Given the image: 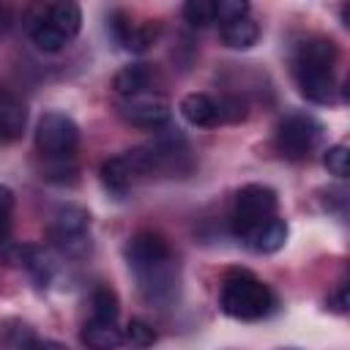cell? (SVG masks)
Returning a JSON list of instances; mask_svg holds the SVG:
<instances>
[{"label": "cell", "instance_id": "23", "mask_svg": "<svg viewBox=\"0 0 350 350\" xmlns=\"http://www.w3.org/2000/svg\"><path fill=\"white\" fill-rule=\"evenodd\" d=\"M11 211H14V194L8 186H0V246L11 238Z\"/></svg>", "mask_w": 350, "mask_h": 350}, {"label": "cell", "instance_id": "6", "mask_svg": "<svg viewBox=\"0 0 350 350\" xmlns=\"http://www.w3.org/2000/svg\"><path fill=\"white\" fill-rule=\"evenodd\" d=\"M79 145V129L66 112H44L36 126V148L46 159H71Z\"/></svg>", "mask_w": 350, "mask_h": 350}, {"label": "cell", "instance_id": "22", "mask_svg": "<svg viewBox=\"0 0 350 350\" xmlns=\"http://www.w3.org/2000/svg\"><path fill=\"white\" fill-rule=\"evenodd\" d=\"M323 164H325V170L331 172V175H336V178H347V172H350V153H347V145H331L328 150H325V156H323Z\"/></svg>", "mask_w": 350, "mask_h": 350}, {"label": "cell", "instance_id": "11", "mask_svg": "<svg viewBox=\"0 0 350 350\" xmlns=\"http://www.w3.org/2000/svg\"><path fill=\"white\" fill-rule=\"evenodd\" d=\"M66 44L79 33L82 27V11L77 3H52V5H44V11L38 14Z\"/></svg>", "mask_w": 350, "mask_h": 350}, {"label": "cell", "instance_id": "18", "mask_svg": "<svg viewBox=\"0 0 350 350\" xmlns=\"http://www.w3.org/2000/svg\"><path fill=\"white\" fill-rule=\"evenodd\" d=\"M101 180H104V186H107L109 191H115V194L129 191V186L134 183V175H131V170H129L123 153H120V156H112V159H107V161L101 164Z\"/></svg>", "mask_w": 350, "mask_h": 350}, {"label": "cell", "instance_id": "9", "mask_svg": "<svg viewBox=\"0 0 350 350\" xmlns=\"http://www.w3.org/2000/svg\"><path fill=\"white\" fill-rule=\"evenodd\" d=\"M25 123H27L25 104L5 85H0V145L16 142L25 131Z\"/></svg>", "mask_w": 350, "mask_h": 350}, {"label": "cell", "instance_id": "12", "mask_svg": "<svg viewBox=\"0 0 350 350\" xmlns=\"http://www.w3.org/2000/svg\"><path fill=\"white\" fill-rule=\"evenodd\" d=\"M180 115L186 123L197 129H213L221 123L219 118V104L208 93H189L180 98Z\"/></svg>", "mask_w": 350, "mask_h": 350}, {"label": "cell", "instance_id": "17", "mask_svg": "<svg viewBox=\"0 0 350 350\" xmlns=\"http://www.w3.org/2000/svg\"><path fill=\"white\" fill-rule=\"evenodd\" d=\"M90 312L93 317L90 320H98V323H115L118 314H120V301H118V293L109 287V284H98L90 295Z\"/></svg>", "mask_w": 350, "mask_h": 350}, {"label": "cell", "instance_id": "25", "mask_svg": "<svg viewBox=\"0 0 350 350\" xmlns=\"http://www.w3.org/2000/svg\"><path fill=\"white\" fill-rule=\"evenodd\" d=\"M216 104H219V118L227 120V123H238V120L246 118V101L241 96H227Z\"/></svg>", "mask_w": 350, "mask_h": 350}, {"label": "cell", "instance_id": "7", "mask_svg": "<svg viewBox=\"0 0 350 350\" xmlns=\"http://www.w3.org/2000/svg\"><path fill=\"white\" fill-rule=\"evenodd\" d=\"M52 241L60 252L79 257L90 249V213L82 205H63L52 219Z\"/></svg>", "mask_w": 350, "mask_h": 350}, {"label": "cell", "instance_id": "28", "mask_svg": "<svg viewBox=\"0 0 350 350\" xmlns=\"http://www.w3.org/2000/svg\"><path fill=\"white\" fill-rule=\"evenodd\" d=\"M5 27H8V8L0 3V33H3Z\"/></svg>", "mask_w": 350, "mask_h": 350}, {"label": "cell", "instance_id": "15", "mask_svg": "<svg viewBox=\"0 0 350 350\" xmlns=\"http://www.w3.org/2000/svg\"><path fill=\"white\" fill-rule=\"evenodd\" d=\"M246 241H249V246H252L254 252H260V254H273V252H279V249L284 246V241H287V221L279 219V216H273V219H268L262 227H257Z\"/></svg>", "mask_w": 350, "mask_h": 350}, {"label": "cell", "instance_id": "4", "mask_svg": "<svg viewBox=\"0 0 350 350\" xmlns=\"http://www.w3.org/2000/svg\"><path fill=\"white\" fill-rule=\"evenodd\" d=\"M276 191L271 186L262 183H249L235 194V205H232V216H230V227L238 238H249L257 227H262L268 219L276 216Z\"/></svg>", "mask_w": 350, "mask_h": 350}, {"label": "cell", "instance_id": "2", "mask_svg": "<svg viewBox=\"0 0 350 350\" xmlns=\"http://www.w3.org/2000/svg\"><path fill=\"white\" fill-rule=\"evenodd\" d=\"M336 46L331 38L312 36L298 44L293 57V71L298 90L314 104H331L336 98V79H334Z\"/></svg>", "mask_w": 350, "mask_h": 350}, {"label": "cell", "instance_id": "26", "mask_svg": "<svg viewBox=\"0 0 350 350\" xmlns=\"http://www.w3.org/2000/svg\"><path fill=\"white\" fill-rule=\"evenodd\" d=\"M331 306H334L336 312H345V309H347V287H345V284H342L339 293L331 298Z\"/></svg>", "mask_w": 350, "mask_h": 350}, {"label": "cell", "instance_id": "14", "mask_svg": "<svg viewBox=\"0 0 350 350\" xmlns=\"http://www.w3.org/2000/svg\"><path fill=\"white\" fill-rule=\"evenodd\" d=\"M82 345L88 350H118L123 345V331L115 323H98V320H88L82 325L79 334Z\"/></svg>", "mask_w": 350, "mask_h": 350}, {"label": "cell", "instance_id": "13", "mask_svg": "<svg viewBox=\"0 0 350 350\" xmlns=\"http://www.w3.org/2000/svg\"><path fill=\"white\" fill-rule=\"evenodd\" d=\"M153 77H156V71H153L148 63H131V66H123V68L112 77V90H115L118 96L129 98V96L153 90V88H150Z\"/></svg>", "mask_w": 350, "mask_h": 350}, {"label": "cell", "instance_id": "21", "mask_svg": "<svg viewBox=\"0 0 350 350\" xmlns=\"http://www.w3.org/2000/svg\"><path fill=\"white\" fill-rule=\"evenodd\" d=\"M183 16L191 27H208L216 22V0H189L183 5Z\"/></svg>", "mask_w": 350, "mask_h": 350}, {"label": "cell", "instance_id": "8", "mask_svg": "<svg viewBox=\"0 0 350 350\" xmlns=\"http://www.w3.org/2000/svg\"><path fill=\"white\" fill-rule=\"evenodd\" d=\"M120 115L126 123H131L137 129L156 131V129H164L170 123V101L159 90H145V93L123 98Z\"/></svg>", "mask_w": 350, "mask_h": 350}, {"label": "cell", "instance_id": "10", "mask_svg": "<svg viewBox=\"0 0 350 350\" xmlns=\"http://www.w3.org/2000/svg\"><path fill=\"white\" fill-rule=\"evenodd\" d=\"M112 36L118 44H123V49L129 52H145L153 38H156V30L150 25H139V22H131L123 11H115L112 14Z\"/></svg>", "mask_w": 350, "mask_h": 350}, {"label": "cell", "instance_id": "3", "mask_svg": "<svg viewBox=\"0 0 350 350\" xmlns=\"http://www.w3.org/2000/svg\"><path fill=\"white\" fill-rule=\"evenodd\" d=\"M219 306L235 320H260L276 306V295L249 271H232L221 282Z\"/></svg>", "mask_w": 350, "mask_h": 350}, {"label": "cell", "instance_id": "20", "mask_svg": "<svg viewBox=\"0 0 350 350\" xmlns=\"http://www.w3.org/2000/svg\"><path fill=\"white\" fill-rule=\"evenodd\" d=\"M153 342H156V331H153L150 323H145V320H139V317L129 320V325H126V331H123V345H129V347H134V350H145V347H150Z\"/></svg>", "mask_w": 350, "mask_h": 350}, {"label": "cell", "instance_id": "27", "mask_svg": "<svg viewBox=\"0 0 350 350\" xmlns=\"http://www.w3.org/2000/svg\"><path fill=\"white\" fill-rule=\"evenodd\" d=\"M33 350H68V347L60 345V342H52V339H36Z\"/></svg>", "mask_w": 350, "mask_h": 350}, {"label": "cell", "instance_id": "5", "mask_svg": "<svg viewBox=\"0 0 350 350\" xmlns=\"http://www.w3.org/2000/svg\"><path fill=\"white\" fill-rule=\"evenodd\" d=\"M320 137H323L320 120L306 112H290L276 123V148L282 156L293 161L309 159L312 150L320 145Z\"/></svg>", "mask_w": 350, "mask_h": 350}, {"label": "cell", "instance_id": "1", "mask_svg": "<svg viewBox=\"0 0 350 350\" xmlns=\"http://www.w3.org/2000/svg\"><path fill=\"white\" fill-rule=\"evenodd\" d=\"M126 262L137 276V284L148 301H167L175 293V262L170 243L153 232L142 230L126 243Z\"/></svg>", "mask_w": 350, "mask_h": 350}, {"label": "cell", "instance_id": "19", "mask_svg": "<svg viewBox=\"0 0 350 350\" xmlns=\"http://www.w3.org/2000/svg\"><path fill=\"white\" fill-rule=\"evenodd\" d=\"M19 257H22L25 268L33 273V279H36L38 284H46V282H49V276H52V262H49V257H46L44 249H38V246H22V249H19Z\"/></svg>", "mask_w": 350, "mask_h": 350}, {"label": "cell", "instance_id": "24", "mask_svg": "<svg viewBox=\"0 0 350 350\" xmlns=\"http://www.w3.org/2000/svg\"><path fill=\"white\" fill-rule=\"evenodd\" d=\"M241 16H249V3L246 0H219L216 3V22L227 25Z\"/></svg>", "mask_w": 350, "mask_h": 350}, {"label": "cell", "instance_id": "16", "mask_svg": "<svg viewBox=\"0 0 350 350\" xmlns=\"http://www.w3.org/2000/svg\"><path fill=\"white\" fill-rule=\"evenodd\" d=\"M260 38V25L252 16H241L235 22L221 25V44L230 49H249Z\"/></svg>", "mask_w": 350, "mask_h": 350}]
</instances>
